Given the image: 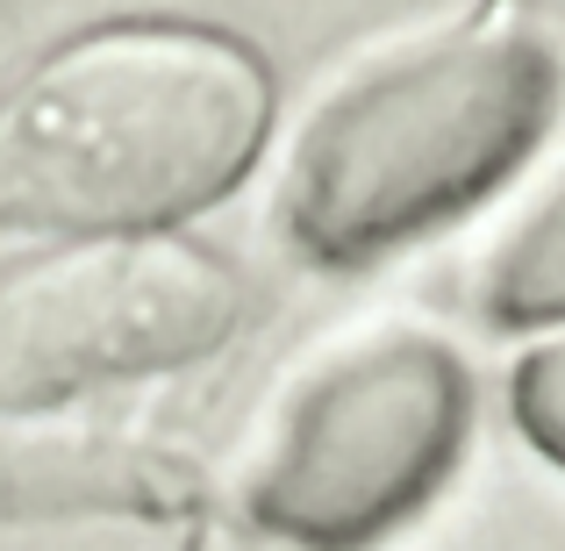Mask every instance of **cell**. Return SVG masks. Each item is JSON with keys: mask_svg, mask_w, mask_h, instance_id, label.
Wrapping results in <instances>:
<instances>
[{"mask_svg": "<svg viewBox=\"0 0 565 551\" xmlns=\"http://www.w3.org/2000/svg\"><path fill=\"white\" fill-rule=\"evenodd\" d=\"M472 301L494 322H565V166L487 236Z\"/></svg>", "mask_w": 565, "mask_h": 551, "instance_id": "obj_6", "label": "cell"}, {"mask_svg": "<svg viewBox=\"0 0 565 551\" xmlns=\"http://www.w3.org/2000/svg\"><path fill=\"white\" fill-rule=\"evenodd\" d=\"M509 409H515V423H523V437L537 444L552 466H565V330L544 337L537 351H523V365H515V380H509Z\"/></svg>", "mask_w": 565, "mask_h": 551, "instance_id": "obj_7", "label": "cell"}, {"mask_svg": "<svg viewBox=\"0 0 565 551\" xmlns=\"http://www.w3.org/2000/svg\"><path fill=\"white\" fill-rule=\"evenodd\" d=\"M558 65L523 22H429L359 51L294 123L273 215L301 258L365 265L466 215L537 144Z\"/></svg>", "mask_w": 565, "mask_h": 551, "instance_id": "obj_2", "label": "cell"}, {"mask_svg": "<svg viewBox=\"0 0 565 551\" xmlns=\"http://www.w3.org/2000/svg\"><path fill=\"white\" fill-rule=\"evenodd\" d=\"M236 316L244 279L180 230L65 236L0 273V415H51L100 386L201 365Z\"/></svg>", "mask_w": 565, "mask_h": 551, "instance_id": "obj_4", "label": "cell"}, {"mask_svg": "<svg viewBox=\"0 0 565 551\" xmlns=\"http://www.w3.org/2000/svg\"><path fill=\"white\" fill-rule=\"evenodd\" d=\"M466 415V365L429 330L337 337L273 394L236 495L287 544H373L444 487Z\"/></svg>", "mask_w": 565, "mask_h": 551, "instance_id": "obj_3", "label": "cell"}, {"mask_svg": "<svg viewBox=\"0 0 565 551\" xmlns=\"http://www.w3.org/2000/svg\"><path fill=\"white\" fill-rule=\"evenodd\" d=\"M273 108L265 57L230 29H86L0 94V230L166 236L250 180Z\"/></svg>", "mask_w": 565, "mask_h": 551, "instance_id": "obj_1", "label": "cell"}, {"mask_svg": "<svg viewBox=\"0 0 565 551\" xmlns=\"http://www.w3.org/2000/svg\"><path fill=\"white\" fill-rule=\"evenodd\" d=\"M166 466L100 430H51L43 415H0V509H100L158 501Z\"/></svg>", "mask_w": 565, "mask_h": 551, "instance_id": "obj_5", "label": "cell"}]
</instances>
